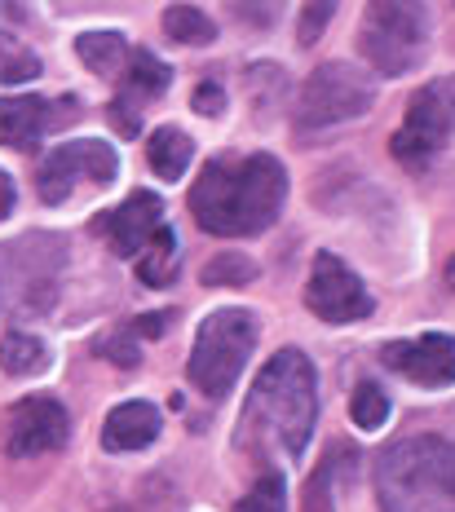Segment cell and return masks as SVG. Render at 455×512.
I'll return each mask as SVG.
<instances>
[{"instance_id": "9", "label": "cell", "mask_w": 455, "mask_h": 512, "mask_svg": "<svg viewBox=\"0 0 455 512\" xmlns=\"http://www.w3.org/2000/svg\"><path fill=\"white\" fill-rule=\"evenodd\" d=\"M305 305H310L314 318L341 327V323H358V318L372 314V292H367V283L336 252H319L314 256L310 283H305Z\"/></svg>"}, {"instance_id": "32", "label": "cell", "mask_w": 455, "mask_h": 512, "mask_svg": "<svg viewBox=\"0 0 455 512\" xmlns=\"http://www.w3.org/2000/svg\"><path fill=\"white\" fill-rule=\"evenodd\" d=\"M447 287L455 292V256H451V265H447Z\"/></svg>"}, {"instance_id": "19", "label": "cell", "mask_w": 455, "mask_h": 512, "mask_svg": "<svg viewBox=\"0 0 455 512\" xmlns=\"http://www.w3.org/2000/svg\"><path fill=\"white\" fill-rule=\"evenodd\" d=\"M45 367H49V349L40 345L36 336L9 332L0 340V371H5V376H40Z\"/></svg>"}, {"instance_id": "31", "label": "cell", "mask_w": 455, "mask_h": 512, "mask_svg": "<svg viewBox=\"0 0 455 512\" xmlns=\"http://www.w3.org/2000/svg\"><path fill=\"white\" fill-rule=\"evenodd\" d=\"M14 199H18V190H14V177H9L5 168H0V221H5L9 212H14Z\"/></svg>"}, {"instance_id": "15", "label": "cell", "mask_w": 455, "mask_h": 512, "mask_svg": "<svg viewBox=\"0 0 455 512\" xmlns=\"http://www.w3.org/2000/svg\"><path fill=\"white\" fill-rule=\"evenodd\" d=\"M76 53L84 67L102 80H120L133 58L129 40H124L120 31H84V36H76Z\"/></svg>"}, {"instance_id": "22", "label": "cell", "mask_w": 455, "mask_h": 512, "mask_svg": "<svg viewBox=\"0 0 455 512\" xmlns=\"http://www.w3.org/2000/svg\"><path fill=\"white\" fill-rule=\"evenodd\" d=\"M40 76V58L18 36L0 31V84H23Z\"/></svg>"}, {"instance_id": "1", "label": "cell", "mask_w": 455, "mask_h": 512, "mask_svg": "<svg viewBox=\"0 0 455 512\" xmlns=\"http://www.w3.org/2000/svg\"><path fill=\"white\" fill-rule=\"evenodd\" d=\"M283 199H288V173L274 155L213 159L190 186V217L208 234L243 239L270 230L283 212Z\"/></svg>"}, {"instance_id": "23", "label": "cell", "mask_w": 455, "mask_h": 512, "mask_svg": "<svg viewBox=\"0 0 455 512\" xmlns=\"http://www.w3.org/2000/svg\"><path fill=\"white\" fill-rule=\"evenodd\" d=\"M349 420L358 424V429H380V424L389 420V398L380 384H358L354 398H349Z\"/></svg>"}, {"instance_id": "24", "label": "cell", "mask_w": 455, "mask_h": 512, "mask_svg": "<svg viewBox=\"0 0 455 512\" xmlns=\"http://www.w3.org/2000/svg\"><path fill=\"white\" fill-rule=\"evenodd\" d=\"M235 512H288V482H283V473L261 477V482L235 504Z\"/></svg>"}, {"instance_id": "29", "label": "cell", "mask_w": 455, "mask_h": 512, "mask_svg": "<svg viewBox=\"0 0 455 512\" xmlns=\"http://www.w3.org/2000/svg\"><path fill=\"white\" fill-rule=\"evenodd\" d=\"M107 120H115V128H120L124 137H133L137 128H142V124H137V111H133V106H124V102H111Z\"/></svg>"}, {"instance_id": "21", "label": "cell", "mask_w": 455, "mask_h": 512, "mask_svg": "<svg viewBox=\"0 0 455 512\" xmlns=\"http://www.w3.org/2000/svg\"><path fill=\"white\" fill-rule=\"evenodd\" d=\"M199 279H204V287H248L257 279V265L243 252H217L213 261L199 270Z\"/></svg>"}, {"instance_id": "28", "label": "cell", "mask_w": 455, "mask_h": 512, "mask_svg": "<svg viewBox=\"0 0 455 512\" xmlns=\"http://www.w3.org/2000/svg\"><path fill=\"white\" fill-rule=\"evenodd\" d=\"M195 111L199 115H221V111H226V89H221L217 80H204L195 89Z\"/></svg>"}, {"instance_id": "3", "label": "cell", "mask_w": 455, "mask_h": 512, "mask_svg": "<svg viewBox=\"0 0 455 512\" xmlns=\"http://www.w3.org/2000/svg\"><path fill=\"white\" fill-rule=\"evenodd\" d=\"M380 512H455V446L442 437H407L376 460Z\"/></svg>"}, {"instance_id": "4", "label": "cell", "mask_w": 455, "mask_h": 512, "mask_svg": "<svg viewBox=\"0 0 455 512\" xmlns=\"http://www.w3.org/2000/svg\"><path fill=\"white\" fill-rule=\"evenodd\" d=\"M257 314L248 309H217L199 323L195 349H190V384L208 398H226L235 389V380L243 376L252 358V345H257Z\"/></svg>"}, {"instance_id": "18", "label": "cell", "mask_w": 455, "mask_h": 512, "mask_svg": "<svg viewBox=\"0 0 455 512\" xmlns=\"http://www.w3.org/2000/svg\"><path fill=\"white\" fill-rule=\"evenodd\" d=\"M177 261H182V252H177V234L160 226V234H155L151 243L142 248V261H137V279H142L146 287H168L177 274Z\"/></svg>"}, {"instance_id": "30", "label": "cell", "mask_w": 455, "mask_h": 512, "mask_svg": "<svg viewBox=\"0 0 455 512\" xmlns=\"http://www.w3.org/2000/svg\"><path fill=\"white\" fill-rule=\"evenodd\" d=\"M168 323H173V314H142V318H133V332L137 336H164Z\"/></svg>"}, {"instance_id": "16", "label": "cell", "mask_w": 455, "mask_h": 512, "mask_svg": "<svg viewBox=\"0 0 455 512\" xmlns=\"http://www.w3.org/2000/svg\"><path fill=\"white\" fill-rule=\"evenodd\" d=\"M168 80H173V71L164 67L155 53H146V49H133V58H129V67H124V76H120V102L124 106H137V102H151V98H160V93L168 89Z\"/></svg>"}, {"instance_id": "11", "label": "cell", "mask_w": 455, "mask_h": 512, "mask_svg": "<svg viewBox=\"0 0 455 512\" xmlns=\"http://www.w3.org/2000/svg\"><path fill=\"white\" fill-rule=\"evenodd\" d=\"M380 358H385L389 371L425 384V389H447V384H455V336L429 332L416 340H394V345L380 349Z\"/></svg>"}, {"instance_id": "26", "label": "cell", "mask_w": 455, "mask_h": 512, "mask_svg": "<svg viewBox=\"0 0 455 512\" xmlns=\"http://www.w3.org/2000/svg\"><path fill=\"white\" fill-rule=\"evenodd\" d=\"M332 14H336V5H305V9H301V23H296V40L310 49L314 40L323 36V27L332 23Z\"/></svg>"}, {"instance_id": "20", "label": "cell", "mask_w": 455, "mask_h": 512, "mask_svg": "<svg viewBox=\"0 0 455 512\" xmlns=\"http://www.w3.org/2000/svg\"><path fill=\"white\" fill-rule=\"evenodd\" d=\"M164 31L177 45H213L217 40V23L195 5H173L164 9Z\"/></svg>"}, {"instance_id": "14", "label": "cell", "mask_w": 455, "mask_h": 512, "mask_svg": "<svg viewBox=\"0 0 455 512\" xmlns=\"http://www.w3.org/2000/svg\"><path fill=\"white\" fill-rule=\"evenodd\" d=\"M160 437V411L151 402H124L107 415V429H102V446L107 451H142Z\"/></svg>"}, {"instance_id": "27", "label": "cell", "mask_w": 455, "mask_h": 512, "mask_svg": "<svg viewBox=\"0 0 455 512\" xmlns=\"http://www.w3.org/2000/svg\"><path fill=\"white\" fill-rule=\"evenodd\" d=\"M305 512H332V464H323L319 473L305 482Z\"/></svg>"}, {"instance_id": "5", "label": "cell", "mask_w": 455, "mask_h": 512, "mask_svg": "<svg viewBox=\"0 0 455 512\" xmlns=\"http://www.w3.org/2000/svg\"><path fill=\"white\" fill-rule=\"evenodd\" d=\"M429 27L425 5H372L358 27V45L380 76H407L425 58Z\"/></svg>"}, {"instance_id": "6", "label": "cell", "mask_w": 455, "mask_h": 512, "mask_svg": "<svg viewBox=\"0 0 455 512\" xmlns=\"http://www.w3.org/2000/svg\"><path fill=\"white\" fill-rule=\"evenodd\" d=\"M376 102V84L349 62H323L301 84L296 98V128H332L367 115Z\"/></svg>"}, {"instance_id": "2", "label": "cell", "mask_w": 455, "mask_h": 512, "mask_svg": "<svg viewBox=\"0 0 455 512\" xmlns=\"http://www.w3.org/2000/svg\"><path fill=\"white\" fill-rule=\"evenodd\" d=\"M314 420H319V389H314L310 358L301 349H279L261 367L248 407H243V442L296 460L310 442Z\"/></svg>"}, {"instance_id": "7", "label": "cell", "mask_w": 455, "mask_h": 512, "mask_svg": "<svg viewBox=\"0 0 455 512\" xmlns=\"http://www.w3.org/2000/svg\"><path fill=\"white\" fill-rule=\"evenodd\" d=\"M451 133H455V76L433 80L411 93L407 115H402V128L394 133L389 151L407 168H425L451 142Z\"/></svg>"}, {"instance_id": "13", "label": "cell", "mask_w": 455, "mask_h": 512, "mask_svg": "<svg viewBox=\"0 0 455 512\" xmlns=\"http://www.w3.org/2000/svg\"><path fill=\"white\" fill-rule=\"evenodd\" d=\"M160 226H164L160 195H151V190H133V195L124 199V204L111 212V221H107L111 252L115 256H137L146 243L155 239V234H160Z\"/></svg>"}, {"instance_id": "25", "label": "cell", "mask_w": 455, "mask_h": 512, "mask_svg": "<svg viewBox=\"0 0 455 512\" xmlns=\"http://www.w3.org/2000/svg\"><path fill=\"white\" fill-rule=\"evenodd\" d=\"M93 349H98V354L107 358V362H115V367H124V371L137 367V358H142L137 340H133V336H124V332H107V336H98V345H93Z\"/></svg>"}, {"instance_id": "10", "label": "cell", "mask_w": 455, "mask_h": 512, "mask_svg": "<svg viewBox=\"0 0 455 512\" xmlns=\"http://www.w3.org/2000/svg\"><path fill=\"white\" fill-rule=\"evenodd\" d=\"M0 442H5V455L14 460H31V455H49L67 442L71 420L62 411V402L54 398H23L5 411V424H0Z\"/></svg>"}, {"instance_id": "8", "label": "cell", "mask_w": 455, "mask_h": 512, "mask_svg": "<svg viewBox=\"0 0 455 512\" xmlns=\"http://www.w3.org/2000/svg\"><path fill=\"white\" fill-rule=\"evenodd\" d=\"M115 173H120V155H115L107 142H98V137H84V142L54 146V151L45 155L36 190L45 204H67V199L76 195V186L102 190L115 181Z\"/></svg>"}, {"instance_id": "17", "label": "cell", "mask_w": 455, "mask_h": 512, "mask_svg": "<svg viewBox=\"0 0 455 512\" xmlns=\"http://www.w3.org/2000/svg\"><path fill=\"white\" fill-rule=\"evenodd\" d=\"M146 159L164 181H182V173L195 159V142L182 133V128H155L151 142H146Z\"/></svg>"}, {"instance_id": "12", "label": "cell", "mask_w": 455, "mask_h": 512, "mask_svg": "<svg viewBox=\"0 0 455 512\" xmlns=\"http://www.w3.org/2000/svg\"><path fill=\"white\" fill-rule=\"evenodd\" d=\"M80 120V102H45V98H0V142L14 151H31L40 133Z\"/></svg>"}]
</instances>
